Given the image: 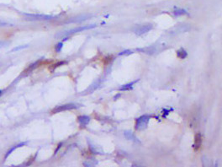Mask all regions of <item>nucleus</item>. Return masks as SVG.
<instances>
[{"mask_svg": "<svg viewBox=\"0 0 222 167\" xmlns=\"http://www.w3.org/2000/svg\"><path fill=\"white\" fill-rule=\"evenodd\" d=\"M139 81V79H136V80H135V81H132V82H130V83L127 84H124V85H122L120 88H119V90L120 91H125V90H130V89H133V85H134L136 83V82H138Z\"/></svg>", "mask_w": 222, "mask_h": 167, "instance_id": "obj_10", "label": "nucleus"}, {"mask_svg": "<svg viewBox=\"0 0 222 167\" xmlns=\"http://www.w3.org/2000/svg\"><path fill=\"white\" fill-rule=\"evenodd\" d=\"M97 165H98V161L96 160H86V161L83 163V166L88 167L95 166Z\"/></svg>", "mask_w": 222, "mask_h": 167, "instance_id": "obj_13", "label": "nucleus"}, {"mask_svg": "<svg viewBox=\"0 0 222 167\" xmlns=\"http://www.w3.org/2000/svg\"><path fill=\"white\" fill-rule=\"evenodd\" d=\"M26 144H27L26 142H23V143H20V144H17V145H15V146H14L13 148H11L10 149H9V151L7 152V154L5 155V157H4V159H7V157L9 156V155H10L11 153L14 151V150H15L16 149H18V148H20V147L24 146V145H25Z\"/></svg>", "mask_w": 222, "mask_h": 167, "instance_id": "obj_11", "label": "nucleus"}, {"mask_svg": "<svg viewBox=\"0 0 222 167\" xmlns=\"http://www.w3.org/2000/svg\"><path fill=\"white\" fill-rule=\"evenodd\" d=\"M99 83H100V81H99V80H97V81H96V82L93 84V85H92V86H91V87L89 88V89H88V90H91V91H93L94 89H97V88H98V85H99Z\"/></svg>", "mask_w": 222, "mask_h": 167, "instance_id": "obj_17", "label": "nucleus"}, {"mask_svg": "<svg viewBox=\"0 0 222 167\" xmlns=\"http://www.w3.org/2000/svg\"><path fill=\"white\" fill-rule=\"evenodd\" d=\"M88 144H89V149L90 150L93 152V154H96V155H103V150L100 147L95 145L94 144H93L92 142H90L88 140Z\"/></svg>", "mask_w": 222, "mask_h": 167, "instance_id": "obj_7", "label": "nucleus"}, {"mask_svg": "<svg viewBox=\"0 0 222 167\" xmlns=\"http://www.w3.org/2000/svg\"><path fill=\"white\" fill-rule=\"evenodd\" d=\"M177 55H178V57L181 59H184L185 58H187V56H188V53L187 52L183 49V48H181L179 49L178 52H177Z\"/></svg>", "mask_w": 222, "mask_h": 167, "instance_id": "obj_12", "label": "nucleus"}, {"mask_svg": "<svg viewBox=\"0 0 222 167\" xmlns=\"http://www.w3.org/2000/svg\"><path fill=\"white\" fill-rule=\"evenodd\" d=\"M6 44L5 42H0V47H3V46H4Z\"/></svg>", "mask_w": 222, "mask_h": 167, "instance_id": "obj_21", "label": "nucleus"}, {"mask_svg": "<svg viewBox=\"0 0 222 167\" xmlns=\"http://www.w3.org/2000/svg\"><path fill=\"white\" fill-rule=\"evenodd\" d=\"M25 15L28 18L27 20H31V21H48V20L53 19V16L44 15H29V14H25Z\"/></svg>", "mask_w": 222, "mask_h": 167, "instance_id": "obj_5", "label": "nucleus"}, {"mask_svg": "<svg viewBox=\"0 0 222 167\" xmlns=\"http://www.w3.org/2000/svg\"><path fill=\"white\" fill-rule=\"evenodd\" d=\"M173 14L175 15L176 16H179V15H185V14H187V12L184 10H174V12H173Z\"/></svg>", "mask_w": 222, "mask_h": 167, "instance_id": "obj_14", "label": "nucleus"}, {"mask_svg": "<svg viewBox=\"0 0 222 167\" xmlns=\"http://www.w3.org/2000/svg\"><path fill=\"white\" fill-rule=\"evenodd\" d=\"M173 108H169V109H167V108H165V109L162 110V116H163V117H166V116L168 115V114L170 113L171 111H173Z\"/></svg>", "mask_w": 222, "mask_h": 167, "instance_id": "obj_15", "label": "nucleus"}, {"mask_svg": "<svg viewBox=\"0 0 222 167\" xmlns=\"http://www.w3.org/2000/svg\"><path fill=\"white\" fill-rule=\"evenodd\" d=\"M119 96H120V94H116V95H115V96H114V99L115 100V99H116V98H117V97H119Z\"/></svg>", "mask_w": 222, "mask_h": 167, "instance_id": "obj_22", "label": "nucleus"}, {"mask_svg": "<svg viewBox=\"0 0 222 167\" xmlns=\"http://www.w3.org/2000/svg\"><path fill=\"white\" fill-rule=\"evenodd\" d=\"M28 47H29L28 45H25V46H20V47H15V48H13V49L11 50V52H17V51H19V50H22V49L27 48Z\"/></svg>", "mask_w": 222, "mask_h": 167, "instance_id": "obj_19", "label": "nucleus"}, {"mask_svg": "<svg viewBox=\"0 0 222 167\" xmlns=\"http://www.w3.org/2000/svg\"><path fill=\"white\" fill-rule=\"evenodd\" d=\"M2 94V90H0V95Z\"/></svg>", "mask_w": 222, "mask_h": 167, "instance_id": "obj_23", "label": "nucleus"}, {"mask_svg": "<svg viewBox=\"0 0 222 167\" xmlns=\"http://www.w3.org/2000/svg\"><path fill=\"white\" fill-rule=\"evenodd\" d=\"M202 144V138H201V134L200 133H197L195 137H194V150L197 151L200 146H201Z\"/></svg>", "mask_w": 222, "mask_h": 167, "instance_id": "obj_8", "label": "nucleus"}, {"mask_svg": "<svg viewBox=\"0 0 222 167\" xmlns=\"http://www.w3.org/2000/svg\"><path fill=\"white\" fill-rule=\"evenodd\" d=\"M77 107H78V106H77V105L72 104V103H70V104L62 105L57 106L56 108H54V109L52 110V113H58V112L64 111H68V110L76 109Z\"/></svg>", "mask_w": 222, "mask_h": 167, "instance_id": "obj_4", "label": "nucleus"}, {"mask_svg": "<svg viewBox=\"0 0 222 167\" xmlns=\"http://www.w3.org/2000/svg\"><path fill=\"white\" fill-rule=\"evenodd\" d=\"M151 119V116L149 115H143L140 116L136 119L135 122V129L139 131H142L147 127L148 122Z\"/></svg>", "mask_w": 222, "mask_h": 167, "instance_id": "obj_2", "label": "nucleus"}, {"mask_svg": "<svg viewBox=\"0 0 222 167\" xmlns=\"http://www.w3.org/2000/svg\"><path fill=\"white\" fill-rule=\"evenodd\" d=\"M96 25H88V26H79V27H76L74 29H71L69 31H62L59 34H57L56 37H68L72 34L78 33V32L83 31H86V30H90V29H93L96 27Z\"/></svg>", "mask_w": 222, "mask_h": 167, "instance_id": "obj_1", "label": "nucleus"}, {"mask_svg": "<svg viewBox=\"0 0 222 167\" xmlns=\"http://www.w3.org/2000/svg\"><path fill=\"white\" fill-rule=\"evenodd\" d=\"M131 53H132L131 51H130V50H126V51H124V52H120L119 55H120V56H122V55H130V54H131Z\"/></svg>", "mask_w": 222, "mask_h": 167, "instance_id": "obj_20", "label": "nucleus"}, {"mask_svg": "<svg viewBox=\"0 0 222 167\" xmlns=\"http://www.w3.org/2000/svg\"><path fill=\"white\" fill-rule=\"evenodd\" d=\"M78 121L79 124L82 127H85L90 122V117L88 116H79L78 117Z\"/></svg>", "mask_w": 222, "mask_h": 167, "instance_id": "obj_9", "label": "nucleus"}, {"mask_svg": "<svg viewBox=\"0 0 222 167\" xmlns=\"http://www.w3.org/2000/svg\"><path fill=\"white\" fill-rule=\"evenodd\" d=\"M62 47H63V43L62 42H59L58 44L56 45V47H55V49H56V52H60L62 51Z\"/></svg>", "mask_w": 222, "mask_h": 167, "instance_id": "obj_18", "label": "nucleus"}, {"mask_svg": "<svg viewBox=\"0 0 222 167\" xmlns=\"http://www.w3.org/2000/svg\"><path fill=\"white\" fill-rule=\"evenodd\" d=\"M152 25H140V26H137L135 27L133 29L134 32L138 35V36H140V35H143L145 33H147L148 31H150L152 29Z\"/></svg>", "mask_w": 222, "mask_h": 167, "instance_id": "obj_3", "label": "nucleus"}, {"mask_svg": "<svg viewBox=\"0 0 222 167\" xmlns=\"http://www.w3.org/2000/svg\"><path fill=\"white\" fill-rule=\"evenodd\" d=\"M6 26H13V24H11L9 22H7V21H1L0 20V27H6Z\"/></svg>", "mask_w": 222, "mask_h": 167, "instance_id": "obj_16", "label": "nucleus"}, {"mask_svg": "<svg viewBox=\"0 0 222 167\" xmlns=\"http://www.w3.org/2000/svg\"><path fill=\"white\" fill-rule=\"evenodd\" d=\"M124 135L127 140L135 142V143H140L139 139L136 138V136L135 135L134 133H133V132H131V131H129V130L124 131Z\"/></svg>", "mask_w": 222, "mask_h": 167, "instance_id": "obj_6", "label": "nucleus"}]
</instances>
